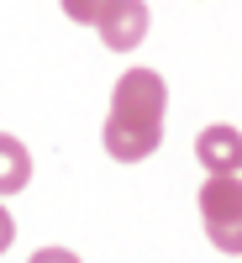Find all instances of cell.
Here are the masks:
<instances>
[{
  "mask_svg": "<svg viewBox=\"0 0 242 263\" xmlns=\"http://www.w3.org/2000/svg\"><path fill=\"white\" fill-rule=\"evenodd\" d=\"M163 111L169 90L153 69H126L111 90V116H105V153L121 163L147 158L163 142Z\"/></svg>",
  "mask_w": 242,
  "mask_h": 263,
  "instance_id": "1",
  "label": "cell"
},
{
  "mask_svg": "<svg viewBox=\"0 0 242 263\" xmlns=\"http://www.w3.org/2000/svg\"><path fill=\"white\" fill-rule=\"evenodd\" d=\"M200 221L221 253H242V179L237 174H211L200 184Z\"/></svg>",
  "mask_w": 242,
  "mask_h": 263,
  "instance_id": "2",
  "label": "cell"
},
{
  "mask_svg": "<svg viewBox=\"0 0 242 263\" xmlns=\"http://www.w3.org/2000/svg\"><path fill=\"white\" fill-rule=\"evenodd\" d=\"M95 32H100V42L111 53H132L147 37V0H111V6L100 11Z\"/></svg>",
  "mask_w": 242,
  "mask_h": 263,
  "instance_id": "3",
  "label": "cell"
},
{
  "mask_svg": "<svg viewBox=\"0 0 242 263\" xmlns=\"http://www.w3.org/2000/svg\"><path fill=\"white\" fill-rule=\"evenodd\" d=\"M195 158H200L211 174H237V163H242V132L227 126V121L206 126L200 137H195Z\"/></svg>",
  "mask_w": 242,
  "mask_h": 263,
  "instance_id": "4",
  "label": "cell"
},
{
  "mask_svg": "<svg viewBox=\"0 0 242 263\" xmlns=\"http://www.w3.org/2000/svg\"><path fill=\"white\" fill-rule=\"evenodd\" d=\"M32 179V153L21 137H11V132H0V195H16L27 190Z\"/></svg>",
  "mask_w": 242,
  "mask_h": 263,
  "instance_id": "5",
  "label": "cell"
},
{
  "mask_svg": "<svg viewBox=\"0 0 242 263\" xmlns=\"http://www.w3.org/2000/svg\"><path fill=\"white\" fill-rule=\"evenodd\" d=\"M105 6H111V0H63V11H69L74 21H84V27H95Z\"/></svg>",
  "mask_w": 242,
  "mask_h": 263,
  "instance_id": "6",
  "label": "cell"
},
{
  "mask_svg": "<svg viewBox=\"0 0 242 263\" xmlns=\"http://www.w3.org/2000/svg\"><path fill=\"white\" fill-rule=\"evenodd\" d=\"M32 263H79L69 248H42V253H32Z\"/></svg>",
  "mask_w": 242,
  "mask_h": 263,
  "instance_id": "7",
  "label": "cell"
},
{
  "mask_svg": "<svg viewBox=\"0 0 242 263\" xmlns=\"http://www.w3.org/2000/svg\"><path fill=\"white\" fill-rule=\"evenodd\" d=\"M11 242H16V221H11V211L0 205V253H6Z\"/></svg>",
  "mask_w": 242,
  "mask_h": 263,
  "instance_id": "8",
  "label": "cell"
},
{
  "mask_svg": "<svg viewBox=\"0 0 242 263\" xmlns=\"http://www.w3.org/2000/svg\"><path fill=\"white\" fill-rule=\"evenodd\" d=\"M237 179H242V163H237Z\"/></svg>",
  "mask_w": 242,
  "mask_h": 263,
  "instance_id": "9",
  "label": "cell"
}]
</instances>
